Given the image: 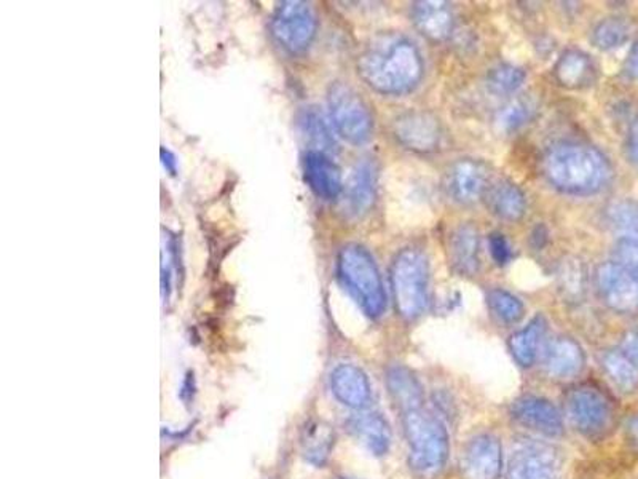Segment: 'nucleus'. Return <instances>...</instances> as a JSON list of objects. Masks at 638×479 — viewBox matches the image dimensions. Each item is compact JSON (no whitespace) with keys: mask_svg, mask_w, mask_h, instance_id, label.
<instances>
[{"mask_svg":"<svg viewBox=\"0 0 638 479\" xmlns=\"http://www.w3.org/2000/svg\"><path fill=\"white\" fill-rule=\"evenodd\" d=\"M358 71L375 92L404 94L423 78L422 54L408 39L383 35L359 57Z\"/></svg>","mask_w":638,"mask_h":479,"instance_id":"nucleus-1","label":"nucleus"},{"mask_svg":"<svg viewBox=\"0 0 638 479\" xmlns=\"http://www.w3.org/2000/svg\"><path fill=\"white\" fill-rule=\"evenodd\" d=\"M543 172L547 181L565 194L590 195L608 183L611 166L596 147L567 143L547 152Z\"/></svg>","mask_w":638,"mask_h":479,"instance_id":"nucleus-2","label":"nucleus"},{"mask_svg":"<svg viewBox=\"0 0 638 479\" xmlns=\"http://www.w3.org/2000/svg\"><path fill=\"white\" fill-rule=\"evenodd\" d=\"M409 463L413 473L423 479L436 478L447 463L449 434L442 420L423 408L404 412Z\"/></svg>","mask_w":638,"mask_h":479,"instance_id":"nucleus-3","label":"nucleus"},{"mask_svg":"<svg viewBox=\"0 0 638 479\" xmlns=\"http://www.w3.org/2000/svg\"><path fill=\"white\" fill-rule=\"evenodd\" d=\"M337 271L366 315L380 317L385 310L387 294L371 253L359 245H347L339 254Z\"/></svg>","mask_w":638,"mask_h":479,"instance_id":"nucleus-4","label":"nucleus"},{"mask_svg":"<svg viewBox=\"0 0 638 479\" xmlns=\"http://www.w3.org/2000/svg\"><path fill=\"white\" fill-rule=\"evenodd\" d=\"M391 286L398 314L405 319H415L425 312L430 267L425 254L419 249H402L391 267Z\"/></svg>","mask_w":638,"mask_h":479,"instance_id":"nucleus-5","label":"nucleus"},{"mask_svg":"<svg viewBox=\"0 0 638 479\" xmlns=\"http://www.w3.org/2000/svg\"><path fill=\"white\" fill-rule=\"evenodd\" d=\"M565 411L576 430L587 438L604 437L615 420V406L601 388L582 384L565 395Z\"/></svg>","mask_w":638,"mask_h":479,"instance_id":"nucleus-6","label":"nucleus"},{"mask_svg":"<svg viewBox=\"0 0 638 479\" xmlns=\"http://www.w3.org/2000/svg\"><path fill=\"white\" fill-rule=\"evenodd\" d=\"M329 114L337 133L354 146L372 137L373 119L368 104L350 85L332 83L328 93Z\"/></svg>","mask_w":638,"mask_h":479,"instance_id":"nucleus-7","label":"nucleus"},{"mask_svg":"<svg viewBox=\"0 0 638 479\" xmlns=\"http://www.w3.org/2000/svg\"><path fill=\"white\" fill-rule=\"evenodd\" d=\"M317 14L310 3L286 0L279 3L271 20V32L282 49L291 53L306 52L317 34Z\"/></svg>","mask_w":638,"mask_h":479,"instance_id":"nucleus-8","label":"nucleus"},{"mask_svg":"<svg viewBox=\"0 0 638 479\" xmlns=\"http://www.w3.org/2000/svg\"><path fill=\"white\" fill-rule=\"evenodd\" d=\"M564 459L546 442H524L511 453L506 479H562Z\"/></svg>","mask_w":638,"mask_h":479,"instance_id":"nucleus-9","label":"nucleus"},{"mask_svg":"<svg viewBox=\"0 0 638 479\" xmlns=\"http://www.w3.org/2000/svg\"><path fill=\"white\" fill-rule=\"evenodd\" d=\"M597 288L601 299L618 314H637L638 277L618 263L597 268Z\"/></svg>","mask_w":638,"mask_h":479,"instance_id":"nucleus-10","label":"nucleus"},{"mask_svg":"<svg viewBox=\"0 0 638 479\" xmlns=\"http://www.w3.org/2000/svg\"><path fill=\"white\" fill-rule=\"evenodd\" d=\"M488 166L481 160L462 159L445 174V191L453 202L470 205L484 197L488 188Z\"/></svg>","mask_w":638,"mask_h":479,"instance_id":"nucleus-11","label":"nucleus"},{"mask_svg":"<svg viewBox=\"0 0 638 479\" xmlns=\"http://www.w3.org/2000/svg\"><path fill=\"white\" fill-rule=\"evenodd\" d=\"M503 470L502 442L493 435H477L462 453L463 479H498Z\"/></svg>","mask_w":638,"mask_h":479,"instance_id":"nucleus-12","label":"nucleus"},{"mask_svg":"<svg viewBox=\"0 0 638 479\" xmlns=\"http://www.w3.org/2000/svg\"><path fill=\"white\" fill-rule=\"evenodd\" d=\"M393 133L402 146L415 152H433L442 137L441 123L425 111H409L393 123Z\"/></svg>","mask_w":638,"mask_h":479,"instance_id":"nucleus-13","label":"nucleus"},{"mask_svg":"<svg viewBox=\"0 0 638 479\" xmlns=\"http://www.w3.org/2000/svg\"><path fill=\"white\" fill-rule=\"evenodd\" d=\"M514 420L533 431L556 438L564 434V419L549 399L542 397H522L514 401L511 408Z\"/></svg>","mask_w":638,"mask_h":479,"instance_id":"nucleus-14","label":"nucleus"},{"mask_svg":"<svg viewBox=\"0 0 638 479\" xmlns=\"http://www.w3.org/2000/svg\"><path fill=\"white\" fill-rule=\"evenodd\" d=\"M377 169L371 160H362L350 177L346 188H343V205L350 216H362L371 210L373 200H375Z\"/></svg>","mask_w":638,"mask_h":479,"instance_id":"nucleus-15","label":"nucleus"},{"mask_svg":"<svg viewBox=\"0 0 638 479\" xmlns=\"http://www.w3.org/2000/svg\"><path fill=\"white\" fill-rule=\"evenodd\" d=\"M336 398L351 409H362L371 402L372 388L368 376L354 365H339L331 374Z\"/></svg>","mask_w":638,"mask_h":479,"instance_id":"nucleus-16","label":"nucleus"},{"mask_svg":"<svg viewBox=\"0 0 638 479\" xmlns=\"http://www.w3.org/2000/svg\"><path fill=\"white\" fill-rule=\"evenodd\" d=\"M411 18L415 28L433 42H444L451 38L455 24L451 6L434 0L412 3Z\"/></svg>","mask_w":638,"mask_h":479,"instance_id":"nucleus-17","label":"nucleus"},{"mask_svg":"<svg viewBox=\"0 0 638 479\" xmlns=\"http://www.w3.org/2000/svg\"><path fill=\"white\" fill-rule=\"evenodd\" d=\"M306 181L319 198L333 200L343 191L339 166L325 152L308 151L306 155Z\"/></svg>","mask_w":638,"mask_h":479,"instance_id":"nucleus-18","label":"nucleus"},{"mask_svg":"<svg viewBox=\"0 0 638 479\" xmlns=\"http://www.w3.org/2000/svg\"><path fill=\"white\" fill-rule=\"evenodd\" d=\"M585 351L572 337H557L546 351V369L556 379H568L585 368Z\"/></svg>","mask_w":638,"mask_h":479,"instance_id":"nucleus-19","label":"nucleus"},{"mask_svg":"<svg viewBox=\"0 0 638 479\" xmlns=\"http://www.w3.org/2000/svg\"><path fill=\"white\" fill-rule=\"evenodd\" d=\"M478 252H481V238H478L476 227L471 226V224H462L452 232L449 254H451L452 267L459 274H476L478 266H481Z\"/></svg>","mask_w":638,"mask_h":479,"instance_id":"nucleus-20","label":"nucleus"},{"mask_svg":"<svg viewBox=\"0 0 638 479\" xmlns=\"http://www.w3.org/2000/svg\"><path fill=\"white\" fill-rule=\"evenodd\" d=\"M350 428L373 456H385L390 451L391 428L382 414H359L350 420Z\"/></svg>","mask_w":638,"mask_h":479,"instance_id":"nucleus-21","label":"nucleus"},{"mask_svg":"<svg viewBox=\"0 0 638 479\" xmlns=\"http://www.w3.org/2000/svg\"><path fill=\"white\" fill-rule=\"evenodd\" d=\"M485 202L495 216L505 221H518L527 212V198L524 192L511 181H496L485 192Z\"/></svg>","mask_w":638,"mask_h":479,"instance_id":"nucleus-22","label":"nucleus"},{"mask_svg":"<svg viewBox=\"0 0 638 479\" xmlns=\"http://www.w3.org/2000/svg\"><path fill=\"white\" fill-rule=\"evenodd\" d=\"M388 388L402 414L423 408V388L411 369L397 365L388 369Z\"/></svg>","mask_w":638,"mask_h":479,"instance_id":"nucleus-23","label":"nucleus"},{"mask_svg":"<svg viewBox=\"0 0 638 479\" xmlns=\"http://www.w3.org/2000/svg\"><path fill=\"white\" fill-rule=\"evenodd\" d=\"M336 439V430L331 424L325 422V420H311L303 428L302 438H300L302 456L311 466L322 467L331 457Z\"/></svg>","mask_w":638,"mask_h":479,"instance_id":"nucleus-24","label":"nucleus"},{"mask_svg":"<svg viewBox=\"0 0 638 479\" xmlns=\"http://www.w3.org/2000/svg\"><path fill=\"white\" fill-rule=\"evenodd\" d=\"M554 74L560 85L567 89H583L593 82L596 68L593 60L579 50H567L558 58Z\"/></svg>","mask_w":638,"mask_h":479,"instance_id":"nucleus-25","label":"nucleus"},{"mask_svg":"<svg viewBox=\"0 0 638 479\" xmlns=\"http://www.w3.org/2000/svg\"><path fill=\"white\" fill-rule=\"evenodd\" d=\"M547 329V323L543 315H536L521 332L514 333L510 339V350L518 365L528 368L538 357L539 347Z\"/></svg>","mask_w":638,"mask_h":479,"instance_id":"nucleus-26","label":"nucleus"},{"mask_svg":"<svg viewBox=\"0 0 638 479\" xmlns=\"http://www.w3.org/2000/svg\"><path fill=\"white\" fill-rule=\"evenodd\" d=\"M299 126L308 143L313 146L311 151L325 152V154H331L336 151L337 143L333 140L331 129L317 108H307L300 112Z\"/></svg>","mask_w":638,"mask_h":479,"instance_id":"nucleus-27","label":"nucleus"},{"mask_svg":"<svg viewBox=\"0 0 638 479\" xmlns=\"http://www.w3.org/2000/svg\"><path fill=\"white\" fill-rule=\"evenodd\" d=\"M607 223L621 240H638V202L619 200L607 210Z\"/></svg>","mask_w":638,"mask_h":479,"instance_id":"nucleus-28","label":"nucleus"},{"mask_svg":"<svg viewBox=\"0 0 638 479\" xmlns=\"http://www.w3.org/2000/svg\"><path fill=\"white\" fill-rule=\"evenodd\" d=\"M605 373L619 390L632 394L638 388V368L622 351H608L604 359Z\"/></svg>","mask_w":638,"mask_h":479,"instance_id":"nucleus-29","label":"nucleus"},{"mask_svg":"<svg viewBox=\"0 0 638 479\" xmlns=\"http://www.w3.org/2000/svg\"><path fill=\"white\" fill-rule=\"evenodd\" d=\"M630 28L626 20L622 18H607L601 20L600 23L594 28L593 42L597 49L600 50H615L625 45L629 40Z\"/></svg>","mask_w":638,"mask_h":479,"instance_id":"nucleus-30","label":"nucleus"},{"mask_svg":"<svg viewBox=\"0 0 638 479\" xmlns=\"http://www.w3.org/2000/svg\"><path fill=\"white\" fill-rule=\"evenodd\" d=\"M535 111L536 103L532 98H516V100L511 101L510 104H506L498 112L496 123H498L500 130H503V132L513 133L522 129L525 123L531 122Z\"/></svg>","mask_w":638,"mask_h":479,"instance_id":"nucleus-31","label":"nucleus"},{"mask_svg":"<svg viewBox=\"0 0 638 479\" xmlns=\"http://www.w3.org/2000/svg\"><path fill=\"white\" fill-rule=\"evenodd\" d=\"M524 69L514 67V64H498L492 68L487 74V89L496 96H507L521 89L524 83Z\"/></svg>","mask_w":638,"mask_h":479,"instance_id":"nucleus-32","label":"nucleus"},{"mask_svg":"<svg viewBox=\"0 0 638 479\" xmlns=\"http://www.w3.org/2000/svg\"><path fill=\"white\" fill-rule=\"evenodd\" d=\"M487 303L493 315L502 319V322L507 323V325L521 322L522 317H524V304L518 300V297L510 292H505V289H492V292L488 293Z\"/></svg>","mask_w":638,"mask_h":479,"instance_id":"nucleus-33","label":"nucleus"},{"mask_svg":"<svg viewBox=\"0 0 638 479\" xmlns=\"http://www.w3.org/2000/svg\"><path fill=\"white\" fill-rule=\"evenodd\" d=\"M616 263L638 277V240H619L615 249Z\"/></svg>","mask_w":638,"mask_h":479,"instance_id":"nucleus-34","label":"nucleus"},{"mask_svg":"<svg viewBox=\"0 0 638 479\" xmlns=\"http://www.w3.org/2000/svg\"><path fill=\"white\" fill-rule=\"evenodd\" d=\"M491 253L493 259H495L496 264H500V266H506V264L510 263L511 257H513V249H511L505 235H491Z\"/></svg>","mask_w":638,"mask_h":479,"instance_id":"nucleus-35","label":"nucleus"},{"mask_svg":"<svg viewBox=\"0 0 638 479\" xmlns=\"http://www.w3.org/2000/svg\"><path fill=\"white\" fill-rule=\"evenodd\" d=\"M621 351L638 368V332L627 333L621 343Z\"/></svg>","mask_w":638,"mask_h":479,"instance_id":"nucleus-36","label":"nucleus"},{"mask_svg":"<svg viewBox=\"0 0 638 479\" xmlns=\"http://www.w3.org/2000/svg\"><path fill=\"white\" fill-rule=\"evenodd\" d=\"M627 155H629L630 162L638 169V115L634 119L629 134H627Z\"/></svg>","mask_w":638,"mask_h":479,"instance_id":"nucleus-37","label":"nucleus"},{"mask_svg":"<svg viewBox=\"0 0 638 479\" xmlns=\"http://www.w3.org/2000/svg\"><path fill=\"white\" fill-rule=\"evenodd\" d=\"M626 72L630 78L638 80V42L630 50L626 61Z\"/></svg>","mask_w":638,"mask_h":479,"instance_id":"nucleus-38","label":"nucleus"},{"mask_svg":"<svg viewBox=\"0 0 638 479\" xmlns=\"http://www.w3.org/2000/svg\"><path fill=\"white\" fill-rule=\"evenodd\" d=\"M160 155H162V163L165 166L166 172L172 174V176H176L177 174V160L174 157L173 152H169L168 149L162 147L160 151Z\"/></svg>","mask_w":638,"mask_h":479,"instance_id":"nucleus-39","label":"nucleus"},{"mask_svg":"<svg viewBox=\"0 0 638 479\" xmlns=\"http://www.w3.org/2000/svg\"><path fill=\"white\" fill-rule=\"evenodd\" d=\"M626 428L627 437H629L634 445L638 446V414L637 416L630 417Z\"/></svg>","mask_w":638,"mask_h":479,"instance_id":"nucleus-40","label":"nucleus"},{"mask_svg":"<svg viewBox=\"0 0 638 479\" xmlns=\"http://www.w3.org/2000/svg\"><path fill=\"white\" fill-rule=\"evenodd\" d=\"M342 479H350V478H342Z\"/></svg>","mask_w":638,"mask_h":479,"instance_id":"nucleus-41","label":"nucleus"}]
</instances>
